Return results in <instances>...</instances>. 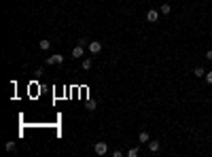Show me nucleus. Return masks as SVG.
I'll use <instances>...</instances> for the list:
<instances>
[{
    "label": "nucleus",
    "instance_id": "obj_1",
    "mask_svg": "<svg viewBox=\"0 0 212 157\" xmlns=\"http://www.w3.org/2000/svg\"><path fill=\"white\" fill-rule=\"evenodd\" d=\"M94 151L98 155H106V151H108V145L106 142H95L94 145Z\"/></svg>",
    "mask_w": 212,
    "mask_h": 157
},
{
    "label": "nucleus",
    "instance_id": "obj_2",
    "mask_svg": "<svg viewBox=\"0 0 212 157\" xmlns=\"http://www.w3.org/2000/svg\"><path fill=\"white\" fill-rule=\"evenodd\" d=\"M89 51H91L94 55H98V53L102 51V43H98V40H94V43H89Z\"/></svg>",
    "mask_w": 212,
    "mask_h": 157
},
{
    "label": "nucleus",
    "instance_id": "obj_3",
    "mask_svg": "<svg viewBox=\"0 0 212 157\" xmlns=\"http://www.w3.org/2000/svg\"><path fill=\"white\" fill-rule=\"evenodd\" d=\"M47 64H64V55H59V53H55V55H51V58H47Z\"/></svg>",
    "mask_w": 212,
    "mask_h": 157
},
{
    "label": "nucleus",
    "instance_id": "obj_4",
    "mask_svg": "<svg viewBox=\"0 0 212 157\" xmlns=\"http://www.w3.org/2000/svg\"><path fill=\"white\" fill-rule=\"evenodd\" d=\"M83 53H85L83 51V45H76V47L72 49V58H83Z\"/></svg>",
    "mask_w": 212,
    "mask_h": 157
},
{
    "label": "nucleus",
    "instance_id": "obj_5",
    "mask_svg": "<svg viewBox=\"0 0 212 157\" xmlns=\"http://www.w3.org/2000/svg\"><path fill=\"white\" fill-rule=\"evenodd\" d=\"M157 17H159V13H157V11H149V13H146V19H149L151 24L157 21Z\"/></svg>",
    "mask_w": 212,
    "mask_h": 157
},
{
    "label": "nucleus",
    "instance_id": "obj_6",
    "mask_svg": "<svg viewBox=\"0 0 212 157\" xmlns=\"http://www.w3.org/2000/svg\"><path fill=\"white\" fill-rule=\"evenodd\" d=\"M149 149H151L153 153H157V151H159V142H157V140H151V142H149Z\"/></svg>",
    "mask_w": 212,
    "mask_h": 157
},
{
    "label": "nucleus",
    "instance_id": "obj_7",
    "mask_svg": "<svg viewBox=\"0 0 212 157\" xmlns=\"http://www.w3.org/2000/svg\"><path fill=\"white\" fill-rule=\"evenodd\" d=\"M138 140H140V142H146V145H149V132H140Z\"/></svg>",
    "mask_w": 212,
    "mask_h": 157
},
{
    "label": "nucleus",
    "instance_id": "obj_8",
    "mask_svg": "<svg viewBox=\"0 0 212 157\" xmlns=\"http://www.w3.org/2000/svg\"><path fill=\"white\" fill-rule=\"evenodd\" d=\"M193 74H195V76H206V70H204L201 66H197V68L193 70Z\"/></svg>",
    "mask_w": 212,
    "mask_h": 157
},
{
    "label": "nucleus",
    "instance_id": "obj_9",
    "mask_svg": "<svg viewBox=\"0 0 212 157\" xmlns=\"http://www.w3.org/2000/svg\"><path fill=\"white\" fill-rule=\"evenodd\" d=\"M38 47L43 49V51H47V49L51 47V43H49V40H40V43H38Z\"/></svg>",
    "mask_w": 212,
    "mask_h": 157
},
{
    "label": "nucleus",
    "instance_id": "obj_10",
    "mask_svg": "<svg viewBox=\"0 0 212 157\" xmlns=\"http://www.w3.org/2000/svg\"><path fill=\"white\" fill-rule=\"evenodd\" d=\"M127 157H138V149H136V146H131L130 151H127Z\"/></svg>",
    "mask_w": 212,
    "mask_h": 157
},
{
    "label": "nucleus",
    "instance_id": "obj_11",
    "mask_svg": "<svg viewBox=\"0 0 212 157\" xmlns=\"http://www.w3.org/2000/svg\"><path fill=\"white\" fill-rule=\"evenodd\" d=\"M170 11H172V7H170V4H161V13H164V15H168Z\"/></svg>",
    "mask_w": 212,
    "mask_h": 157
},
{
    "label": "nucleus",
    "instance_id": "obj_12",
    "mask_svg": "<svg viewBox=\"0 0 212 157\" xmlns=\"http://www.w3.org/2000/svg\"><path fill=\"white\" fill-rule=\"evenodd\" d=\"M83 68H85V70H89V68H91V60H89V58H87V60H83Z\"/></svg>",
    "mask_w": 212,
    "mask_h": 157
},
{
    "label": "nucleus",
    "instance_id": "obj_13",
    "mask_svg": "<svg viewBox=\"0 0 212 157\" xmlns=\"http://www.w3.org/2000/svg\"><path fill=\"white\" fill-rule=\"evenodd\" d=\"M4 149H7V151H15V142H7Z\"/></svg>",
    "mask_w": 212,
    "mask_h": 157
},
{
    "label": "nucleus",
    "instance_id": "obj_14",
    "mask_svg": "<svg viewBox=\"0 0 212 157\" xmlns=\"http://www.w3.org/2000/svg\"><path fill=\"white\" fill-rule=\"evenodd\" d=\"M206 81H208V83H212V70H208V72H206Z\"/></svg>",
    "mask_w": 212,
    "mask_h": 157
},
{
    "label": "nucleus",
    "instance_id": "obj_15",
    "mask_svg": "<svg viewBox=\"0 0 212 157\" xmlns=\"http://www.w3.org/2000/svg\"><path fill=\"white\" fill-rule=\"evenodd\" d=\"M95 109V102H87V110H94Z\"/></svg>",
    "mask_w": 212,
    "mask_h": 157
},
{
    "label": "nucleus",
    "instance_id": "obj_16",
    "mask_svg": "<svg viewBox=\"0 0 212 157\" xmlns=\"http://www.w3.org/2000/svg\"><path fill=\"white\" fill-rule=\"evenodd\" d=\"M206 60H210V62H212V51H208V53H206Z\"/></svg>",
    "mask_w": 212,
    "mask_h": 157
}]
</instances>
